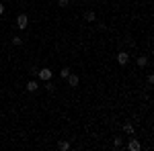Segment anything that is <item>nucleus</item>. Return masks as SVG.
<instances>
[{
    "label": "nucleus",
    "instance_id": "obj_1",
    "mask_svg": "<svg viewBox=\"0 0 154 151\" xmlns=\"http://www.w3.org/2000/svg\"><path fill=\"white\" fill-rule=\"evenodd\" d=\"M27 25H29V16H27V14H19V16H17V27H19L21 31H25Z\"/></svg>",
    "mask_w": 154,
    "mask_h": 151
},
{
    "label": "nucleus",
    "instance_id": "obj_2",
    "mask_svg": "<svg viewBox=\"0 0 154 151\" xmlns=\"http://www.w3.org/2000/svg\"><path fill=\"white\" fill-rule=\"evenodd\" d=\"M37 76H39V80L49 82V80H51V70H48V68H41V70H37Z\"/></svg>",
    "mask_w": 154,
    "mask_h": 151
},
{
    "label": "nucleus",
    "instance_id": "obj_3",
    "mask_svg": "<svg viewBox=\"0 0 154 151\" xmlns=\"http://www.w3.org/2000/svg\"><path fill=\"white\" fill-rule=\"evenodd\" d=\"M117 61H119V65H125V63L130 61V55H128L125 51H119L117 53Z\"/></svg>",
    "mask_w": 154,
    "mask_h": 151
},
{
    "label": "nucleus",
    "instance_id": "obj_4",
    "mask_svg": "<svg viewBox=\"0 0 154 151\" xmlns=\"http://www.w3.org/2000/svg\"><path fill=\"white\" fill-rule=\"evenodd\" d=\"M128 149H130V151H140V149H142V145H140V141H138V139H131L130 143H128Z\"/></svg>",
    "mask_w": 154,
    "mask_h": 151
},
{
    "label": "nucleus",
    "instance_id": "obj_5",
    "mask_svg": "<svg viewBox=\"0 0 154 151\" xmlns=\"http://www.w3.org/2000/svg\"><path fill=\"white\" fill-rule=\"evenodd\" d=\"M66 80H68V84H70V86H78V76H76V74H72L70 71V76H68V78H66Z\"/></svg>",
    "mask_w": 154,
    "mask_h": 151
},
{
    "label": "nucleus",
    "instance_id": "obj_6",
    "mask_svg": "<svg viewBox=\"0 0 154 151\" xmlns=\"http://www.w3.org/2000/svg\"><path fill=\"white\" fill-rule=\"evenodd\" d=\"M84 19H86L88 23H95L97 14H95V12H93V10H86V12H84Z\"/></svg>",
    "mask_w": 154,
    "mask_h": 151
},
{
    "label": "nucleus",
    "instance_id": "obj_7",
    "mask_svg": "<svg viewBox=\"0 0 154 151\" xmlns=\"http://www.w3.org/2000/svg\"><path fill=\"white\" fill-rule=\"evenodd\" d=\"M37 88H39V86H37V82H27V92H37Z\"/></svg>",
    "mask_w": 154,
    "mask_h": 151
},
{
    "label": "nucleus",
    "instance_id": "obj_8",
    "mask_svg": "<svg viewBox=\"0 0 154 151\" xmlns=\"http://www.w3.org/2000/svg\"><path fill=\"white\" fill-rule=\"evenodd\" d=\"M138 65H140V68H146V65H148V57H146V55H140V57H138Z\"/></svg>",
    "mask_w": 154,
    "mask_h": 151
},
{
    "label": "nucleus",
    "instance_id": "obj_9",
    "mask_svg": "<svg viewBox=\"0 0 154 151\" xmlns=\"http://www.w3.org/2000/svg\"><path fill=\"white\" fill-rule=\"evenodd\" d=\"M58 147H60L62 151H68V149H70V143H68V141H60Z\"/></svg>",
    "mask_w": 154,
    "mask_h": 151
},
{
    "label": "nucleus",
    "instance_id": "obj_10",
    "mask_svg": "<svg viewBox=\"0 0 154 151\" xmlns=\"http://www.w3.org/2000/svg\"><path fill=\"white\" fill-rule=\"evenodd\" d=\"M123 131H125L128 135H131V133H134V125H130V123H125V125H123Z\"/></svg>",
    "mask_w": 154,
    "mask_h": 151
},
{
    "label": "nucleus",
    "instance_id": "obj_11",
    "mask_svg": "<svg viewBox=\"0 0 154 151\" xmlns=\"http://www.w3.org/2000/svg\"><path fill=\"white\" fill-rule=\"evenodd\" d=\"M113 145H115V147H123V139H121V137H115V139H113Z\"/></svg>",
    "mask_w": 154,
    "mask_h": 151
},
{
    "label": "nucleus",
    "instance_id": "obj_12",
    "mask_svg": "<svg viewBox=\"0 0 154 151\" xmlns=\"http://www.w3.org/2000/svg\"><path fill=\"white\" fill-rule=\"evenodd\" d=\"M12 45H23V39H21V37H12Z\"/></svg>",
    "mask_w": 154,
    "mask_h": 151
},
{
    "label": "nucleus",
    "instance_id": "obj_13",
    "mask_svg": "<svg viewBox=\"0 0 154 151\" xmlns=\"http://www.w3.org/2000/svg\"><path fill=\"white\" fill-rule=\"evenodd\" d=\"M60 76H62V78H68V76H70V68H64V70L60 71Z\"/></svg>",
    "mask_w": 154,
    "mask_h": 151
},
{
    "label": "nucleus",
    "instance_id": "obj_14",
    "mask_svg": "<svg viewBox=\"0 0 154 151\" xmlns=\"http://www.w3.org/2000/svg\"><path fill=\"white\" fill-rule=\"evenodd\" d=\"M58 4H60V6H62V8H66V6L70 4V0H58Z\"/></svg>",
    "mask_w": 154,
    "mask_h": 151
},
{
    "label": "nucleus",
    "instance_id": "obj_15",
    "mask_svg": "<svg viewBox=\"0 0 154 151\" xmlns=\"http://www.w3.org/2000/svg\"><path fill=\"white\" fill-rule=\"evenodd\" d=\"M2 14H4V6L0 4V16H2Z\"/></svg>",
    "mask_w": 154,
    "mask_h": 151
}]
</instances>
